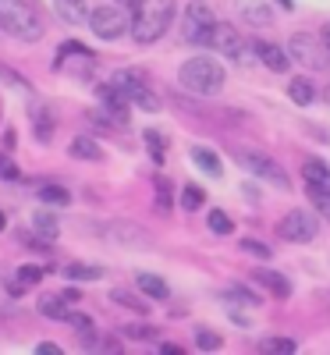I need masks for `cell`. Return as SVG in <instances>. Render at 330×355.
<instances>
[{"label":"cell","mask_w":330,"mask_h":355,"mask_svg":"<svg viewBox=\"0 0 330 355\" xmlns=\"http://www.w3.org/2000/svg\"><path fill=\"white\" fill-rule=\"evenodd\" d=\"M288 96H291L298 107H309V103L316 100V89H313V82H309V78H291Z\"/></svg>","instance_id":"17"},{"label":"cell","mask_w":330,"mask_h":355,"mask_svg":"<svg viewBox=\"0 0 330 355\" xmlns=\"http://www.w3.org/2000/svg\"><path fill=\"white\" fill-rule=\"evenodd\" d=\"M64 320L71 323V327H75L78 334H85V331H93V320H89V316H82V313H75V309H71V313H68Z\"/></svg>","instance_id":"30"},{"label":"cell","mask_w":330,"mask_h":355,"mask_svg":"<svg viewBox=\"0 0 330 355\" xmlns=\"http://www.w3.org/2000/svg\"><path fill=\"white\" fill-rule=\"evenodd\" d=\"M33 227H36V234L43 242H57V220H53V214H36Z\"/></svg>","instance_id":"22"},{"label":"cell","mask_w":330,"mask_h":355,"mask_svg":"<svg viewBox=\"0 0 330 355\" xmlns=\"http://www.w3.org/2000/svg\"><path fill=\"white\" fill-rule=\"evenodd\" d=\"M242 249H245V252H252V256H263V259H270V249H266L263 242H256V239H242Z\"/></svg>","instance_id":"32"},{"label":"cell","mask_w":330,"mask_h":355,"mask_svg":"<svg viewBox=\"0 0 330 355\" xmlns=\"http://www.w3.org/2000/svg\"><path fill=\"white\" fill-rule=\"evenodd\" d=\"M316 231H320V220H316V214H309V210H291V214H284V220L277 224V234H281L284 242H313Z\"/></svg>","instance_id":"7"},{"label":"cell","mask_w":330,"mask_h":355,"mask_svg":"<svg viewBox=\"0 0 330 355\" xmlns=\"http://www.w3.org/2000/svg\"><path fill=\"white\" fill-rule=\"evenodd\" d=\"M71 157H78V160H100V157H103V150H100V146H96L93 139H85V135H82V139H75V142H71Z\"/></svg>","instance_id":"21"},{"label":"cell","mask_w":330,"mask_h":355,"mask_svg":"<svg viewBox=\"0 0 330 355\" xmlns=\"http://www.w3.org/2000/svg\"><path fill=\"white\" fill-rule=\"evenodd\" d=\"M256 53L270 71H288V53L277 43H256Z\"/></svg>","instance_id":"13"},{"label":"cell","mask_w":330,"mask_h":355,"mask_svg":"<svg viewBox=\"0 0 330 355\" xmlns=\"http://www.w3.org/2000/svg\"><path fill=\"white\" fill-rule=\"evenodd\" d=\"M53 8H57V15H61L68 25H85L89 15H93L85 0H53Z\"/></svg>","instance_id":"12"},{"label":"cell","mask_w":330,"mask_h":355,"mask_svg":"<svg viewBox=\"0 0 330 355\" xmlns=\"http://www.w3.org/2000/svg\"><path fill=\"white\" fill-rule=\"evenodd\" d=\"M0 178H4V182H15L18 178V167H15L11 157H0Z\"/></svg>","instance_id":"33"},{"label":"cell","mask_w":330,"mask_h":355,"mask_svg":"<svg viewBox=\"0 0 330 355\" xmlns=\"http://www.w3.org/2000/svg\"><path fill=\"white\" fill-rule=\"evenodd\" d=\"M323 43H327V53H330V25H323V36H320Z\"/></svg>","instance_id":"37"},{"label":"cell","mask_w":330,"mask_h":355,"mask_svg":"<svg viewBox=\"0 0 330 355\" xmlns=\"http://www.w3.org/2000/svg\"><path fill=\"white\" fill-rule=\"evenodd\" d=\"M132 36L135 43H157L174 18V0H132Z\"/></svg>","instance_id":"2"},{"label":"cell","mask_w":330,"mask_h":355,"mask_svg":"<svg viewBox=\"0 0 330 355\" xmlns=\"http://www.w3.org/2000/svg\"><path fill=\"white\" fill-rule=\"evenodd\" d=\"M89 28H93L100 40H117V36H125V28H132V15L107 4V8H96L89 15Z\"/></svg>","instance_id":"6"},{"label":"cell","mask_w":330,"mask_h":355,"mask_svg":"<svg viewBox=\"0 0 330 355\" xmlns=\"http://www.w3.org/2000/svg\"><path fill=\"white\" fill-rule=\"evenodd\" d=\"M40 199L64 206V202H68V189H61V185H40Z\"/></svg>","instance_id":"26"},{"label":"cell","mask_w":330,"mask_h":355,"mask_svg":"<svg viewBox=\"0 0 330 355\" xmlns=\"http://www.w3.org/2000/svg\"><path fill=\"white\" fill-rule=\"evenodd\" d=\"M320 50H327V43H323V40L316 43V40L306 36V33H298V36L291 40V57H295V61H302L306 68H323Z\"/></svg>","instance_id":"10"},{"label":"cell","mask_w":330,"mask_h":355,"mask_svg":"<svg viewBox=\"0 0 330 355\" xmlns=\"http://www.w3.org/2000/svg\"><path fill=\"white\" fill-rule=\"evenodd\" d=\"M78 299H82V295H78L75 288L57 291V295H43V299H40V313H43V316H53V320H64Z\"/></svg>","instance_id":"11"},{"label":"cell","mask_w":330,"mask_h":355,"mask_svg":"<svg viewBox=\"0 0 330 355\" xmlns=\"http://www.w3.org/2000/svg\"><path fill=\"white\" fill-rule=\"evenodd\" d=\"M125 334H128V338H139V341L153 338V331H146V327H125Z\"/></svg>","instance_id":"36"},{"label":"cell","mask_w":330,"mask_h":355,"mask_svg":"<svg viewBox=\"0 0 330 355\" xmlns=\"http://www.w3.org/2000/svg\"><path fill=\"white\" fill-rule=\"evenodd\" d=\"M157 199H160V210H171V182H157Z\"/></svg>","instance_id":"34"},{"label":"cell","mask_w":330,"mask_h":355,"mask_svg":"<svg viewBox=\"0 0 330 355\" xmlns=\"http://www.w3.org/2000/svg\"><path fill=\"white\" fill-rule=\"evenodd\" d=\"M0 28L21 43H36L46 33L36 0H0Z\"/></svg>","instance_id":"1"},{"label":"cell","mask_w":330,"mask_h":355,"mask_svg":"<svg viewBox=\"0 0 330 355\" xmlns=\"http://www.w3.org/2000/svg\"><path fill=\"white\" fill-rule=\"evenodd\" d=\"M209 227H214L217 234H231L234 224H231V217H227L224 210H209Z\"/></svg>","instance_id":"28"},{"label":"cell","mask_w":330,"mask_h":355,"mask_svg":"<svg viewBox=\"0 0 330 355\" xmlns=\"http://www.w3.org/2000/svg\"><path fill=\"white\" fill-rule=\"evenodd\" d=\"M323 100H327V103H330V85H327V89H323Z\"/></svg>","instance_id":"38"},{"label":"cell","mask_w":330,"mask_h":355,"mask_svg":"<svg viewBox=\"0 0 330 355\" xmlns=\"http://www.w3.org/2000/svg\"><path fill=\"white\" fill-rule=\"evenodd\" d=\"M302 178H306L313 189H327L330 192V167L323 160H306L302 164Z\"/></svg>","instance_id":"15"},{"label":"cell","mask_w":330,"mask_h":355,"mask_svg":"<svg viewBox=\"0 0 330 355\" xmlns=\"http://www.w3.org/2000/svg\"><path fill=\"white\" fill-rule=\"evenodd\" d=\"M214 28H217V21H214V11H209V8H202V4H189L185 8V15H182V36H185V43L209 46Z\"/></svg>","instance_id":"4"},{"label":"cell","mask_w":330,"mask_h":355,"mask_svg":"<svg viewBox=\"0 0 330 355\" xmlns=\"http://www.w3.org/2000/svg\"><path fill=\"white\" fill-rule=\"evenodd\" d=\"M277 4H281V8H291V0H277Z\"/></svg>","instance_id":"39"},{"label":"cell","mask_w":330,"mask_h":355,"mask_svg":"<svg viewBox=\"0 0 330 355\" xmlns=\"http://www.w3.org/2000/svg\"><path fill=\"white\" fill-rule=\"evenodd\" d=\"M43 281V270H40V266H21V270H18V281H15V295L21 291V288H28V284H40Z\"/></svg>","instance_id":"24"},{"label":"cell","mask_w":330,"mask_h":355,"mask_svg":"<svg viewBox=\"0 0 330 355\" xmlns=\"http://www.w3.org/2000/svg\"><path fill=\"white\" fill-rule=\"evenodd\" d=\"M182 206H185V210H199V206H202V189L199 185H185L182 189Z\"/></svg>","instance_id":"27"},{"label":"cell","mask_w":330,"mask_h":355,"mask_svg":"<svg viewBox=\"0 0 330 355\" xmlns=\"http://www.w3.org/2000/svg\"><path fill=\"white\" fill-rule=\"evenodd\" d=\"M142 139H146V150H149V157H153V164H164L167 160V139L157 128H149Z\"/></svg>","instance_id":"19"},{"label":"cell","mask_w":330,"mask_h":355,"mask_svg":"<svg viewBox=\"0 0 330 355\" xmlns=\"http://www.w3.org/2000/svg\"><path fill=\"white\" fill-rule=\"evenodd\" d=\"M309 196H313V202L320 206L323 214H330V192H327V189H313V185H309Z\"/></svg>","instance_id":"31"},{"label":"cell","mask_w":330,"mask_h":355,"mask_svg":"<svg viewBox=\"0 0 330 355\" xmlns=\"http://www.w3.org/2000/svg\"><path fill=\"white\" fill-rule=\"evenodd\" d=\"M209 46H214L217 53H224V57H234V61H242V57H245V43H242V36H238V28L227 25V21H220V25L214 28V36H209Z\"/></svg>","instance_id":"9"},{"label":"cell","mask_w":330,"mask_h":355,"mask_svg":"<svg viewBox=\"0 0 330 355\" xmlns=\"http://www.w3.org/2000/svg\"><path fill=\"white\" fill-rule=\"evenodd\" d=\"M192 160H196V167H202L206 174H214V178H220V160H217V153L214 150H206V146H196L192 150Z\"/></svg>","instance_id":"18"},{"label":"cell","mask_w":330,"mask_h":355,"mask_svg":"<svg viewBox=\"0 0 330 355\" xmlns=\"http://www.w3.org/2000/svg\"><path fill=\"white\" fill-rule=\"evenodd\" d=\"M245 15H249V21H270V8H256V4H245Z\"/></svg>","instance_id":"35"},{"label":"cell","mask_w":330,"mask_h":355,"mask_svg":"<svg viewBox=\"0 0 330 355\" xmlns=\"http://www.w3.org/2000/svg\"><path fill=\"white\" fill-rule=\"evenodd\" d=\"M259 348L263 352H277V355H295V341L291 338H263Z\"/></svg>","instance_id":"25"},{"label":"cell","mask_w":330,"mask_h":355,"mask_svg":"<svg viewBox=\"0 0 330 355\" xmlns=\"http://www.w3.org/2000/svg\"><path fill=\"white\" fill-rule=\"evenodd\" d=\"M114 85L121 89V93H125L128 100H135L142 110H160V100H157V93H153V89L146 85L142 71H135V68L117 71V75H114Z\"/></svg>","instance_id":"5"},{"label":"cell","mask_w":330,"mask_h":355,"mask_svg":"<svg viewBox=\"0 0 330 355\" xmlns=\"http://www.w3.org/2000/svg\"><path fill=\"white\" fill-rule=\"evenodd\" d=\"M196 345H199L202 352H209V348H220L224 341H220V334H214V331H196Z\"/></svg>","instance_id":"29"},{"label":"cell","mask_w":330,"mask_h":355,"mask_svg":"<svg viewBox=\"0 0 330 355\" xmlns=\"http://www.w3.org/2000/svg\"><path fill=\"white\" fill-rule=\"evenodd\" d=\"M4 224H8V220H4V214H0V231H4Z\"/></svg>","instance_id":"40"},{"label":"cell","mask_w":330,"mask_h":355,"mask_svg":"<svg viewBox=\"0 0 330 355\" xmlns=\"http://www.w3.org/2000/svg\"><path fill=\"white\" fill-rule=\"evenodd\" d=\"M238 164L242 167H249L256 178H263V182H270V185H277V189H288V174L270 160V157H263V153H238Z\"/></svg>","instance_id":"8"},{"label":"cell","mask_w":330,"mask_h":355,"mask_svg":"<svg viewBox=\"0 0 330 355\" xmlns=\"http://www.w3.org/2000/svg\"><path fill=\"white\" fill-rule=\"evenodd\" d=\"M110 299H114L117 306H128V309H135V313H146V309H149V302H139L135 295H132V291H125V288H114V291H110Z\"/></svg>","instance_id":"23"},{"label":"cell","mask_w":330,"mask_h":355,"mask_svg":"<svg viewBox=\"0 0 330 355\" xmlns=\"http://www.w3.org/2000/svg\"><path fill=\"white\" fill-rule=\"evenodd\" d=\"M64 277L68 281H100L103 270H100V266H89V263H68L64 266Z\"/></svg>","instance_id":"20"},{"label":"cell","mask_w":330,"mask_h":355,"mask_svg":"<svg viewBox=\"0 0 330 355\" xmlns=\"http://www.w3.org/2000/svg\"><path fill=\"white\" fill-rule=\"evenodd\" d=\"M139 288L149 295V299H157V302L171 299V288H167V281H164V277H157V274H139Z\"/></svg>","instance_id":"16"},{"label":"cell","mask_w":330,"mask_h":355,"mask_svg":"<svg viewBox=\"0 0 330 355\" xmlns=\"http://www.w3.org/2000/svg\"><path fill=\"white\" fill-rule=\"evenodd\" d=\"M256 281H259L266 291H274V299H288V295H291V281H288L284 274H277V270H259Z\"/></svg>","instance_id":"14"},{"label":"cell","mask_w":330,"mask_h":355,"mask_svg":"<svg viewBox=\"0 0 330 355\" xmlns=\"http://www.w3.org/2000/svg\"><path fill=\"white\" fill-rule=\"evenodd\" d=\"M177 78H182V85L192 89V93L214 96V93H220V85H224V68L217 61H209V57H192V61L182 64Z\"/></svg>","instance_id":"3"}]
</instances>
